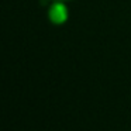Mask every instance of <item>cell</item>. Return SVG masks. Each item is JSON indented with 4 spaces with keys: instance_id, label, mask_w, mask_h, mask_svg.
<instances>
[{
    "instance_id": "6da1fadb",
    "label": "cell",
    "mask_w": 131,
    "mask_h": 131,
    "mask_svg": "<svg viewBox=\"0 0 131 131\" xmlns=\"http://www.w3.org/2000/svg\"><path fill=\"white\" fill-rule=\"evenodd\" d=\"M66 16H68V10L62 3H55L49 10V18L55 24H62L66 20Z\"/></svg>"
}]
</instances>
